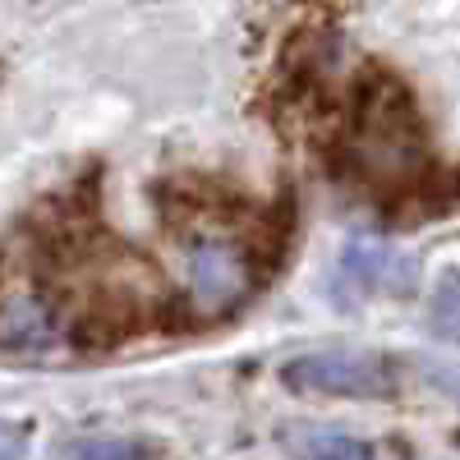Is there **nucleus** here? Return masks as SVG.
<instances>
[{
  "mask_svg": "<svg viewBox=\"0 0 460 460\" xmlns=\"http://www.w3.org/2000/svg\"><path fill=\"white\" fill-rule=\"evenodd\" d=\"M286 387L314 396H382L392 387V373L368 355H304L286 364Z\"/></svg>",
  "mask_w": 460,
  "mask_h": 460,
  "instance_id": "3",
  "label": "nucleus"
},
{
  "mask_svg": "<svg viewBox=\"0 0 460 460\" xmlns=\"http://www.w3.org/2000/svg\"><path fill=\"white\" fill-rule=\"evenodd\" d=\"M314 460H377L368 447H359V442H336L332 451H323V456H314Z\"/></svg>",
  "mask_w": 460,
  "mask_h": 460,
  "instance_id": "6",
  "label": "nucleus"
},
{
  "mask_svg": "<svg viewBox=\"0 0 460 460\" xmlns=\"http://www.w3.org/2000/svg\"><path fill=\"white\" fill-rule=\"evenodd\" d=\"M69 460H147V451L143 447H134V442H79L69 451Z\"/></svg>",
  "mask_w": 460,
  "mask_h": 460,
  "instance_id": "4",
  "label": "nucleus"
},
{
  "mask_svg": "<svg viewBox=\"0 0 460 460\" xmlns=\"http://www.w3.org/2000/svg\"><path fill=\"white\" fill-rule=\"evenodd\" d=\"M23 451H28V424L0 419V460H23Z\"/></svg>",
  "mask_w": 460,
  "mask_h": 460,
  "instance_id": "5",
  "label": "nucleus"
},
{
  "mask_svg": "<svg viewBox=\"0 0 460 460\" xmlns=\"http://www.w3.org/2000/svg\"><path fill=\"white\" fill-rule=\"evenodd\" d=\"M332 152H341V166L377 194H414L429 175L424 120H419L410 93L392 74L377 69L359 79L350 120H345L341 143Z\"/></svg>",
  "mask_w": 460,
  "mask_h": 460,
  "instance_id": "1",
  "label": "nucleus"
},
{
  "mask_svg": "<svg viewBox=\"0 0 460 460\" xmlns=\"http://www.w3.org/2000/svg\"><path fill=\"white\" fill-rule=\"evenodd\" d=\"M258 277H262L258 253L226 221H194L180 230L175 253H171V286L184 318L217 323L226 314H235L253 295Z\"/></svg>",
  "mask_w": 460,
  "mask_h": 460,
  "instance_id": "2",
  "label": "nucleus"
}]
</instances>
